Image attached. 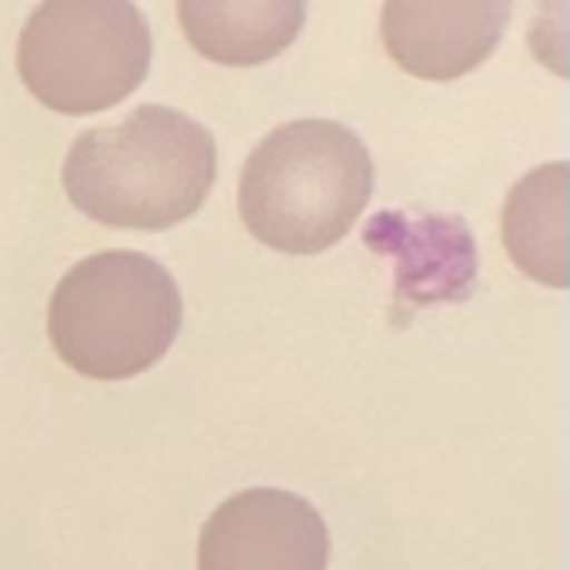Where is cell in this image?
<instances>
[{
	"mask_svg": "<svg viewBox=\"0 0 570 570\" xmlns=\"http://www.w3.org/2000/svg\"><path fill=\"white\" fill-rule=\"evenodd\" d=\"M331 531L301 494L250 488L204 524L197 570H327Z\"/></svg>",
	"mask_w": 570,
	"mask_h": 570,
	"instance_id": "5b68a950",
	"label": "cell"
},
{
	"mask_svg": "<svg viewBox=\"0 0 570 570\" xmlns=\"http://www.w3.org/2000/svg\"><path fill=\"white\" fill-rule=\"evenodd\" d=\"M374 194L367 144L337 120L271 130L240 170L244 227L281 254H321L344 240Z\"/></svg>",
	"mask_w": 570,
	"mask_h": 570,
	"instance_id": "7a4b0ae2",
	"label": "cell"
},
{
	"mask_svg": "<svg viewBox=\"0 0 570 570\" xmlns=\"http://www.w3.org/2000/svg\"><path fill=\"white\" fill-rule=\"evenodd\" d=\"M564 214H568V167L548 164L531 170L504 204V247L511 261L548 287L568 284L564 257Z\"/></svg>",
	"mask_w": 570,
	"mask_h": 570,
	"instance_id": "9c48e42d",
	"label": "cell"
},
{
	"mask_svg": "<svg viewBox=\"0 0 570 570\" xmlns=\"http://www.w3.org/2000/svg\"><path fill=\"white\" fill-rule=\"evenodd\" d=\"M214 177V134L164 104H144L117 124L83 130L60 170L63 194L80 214L124 230L184 224L204 207Z\"/></svg>",
	"mask_w": 570,
	"mask_h": 570,
	"instance_id": "6da1fadb",
	"label": "cell"
},
{
	"mask_svg": "<svg viewBox=\"0 0 570 570\" xmlns=\"http://www.w3.org/2000/svg\"><path fill=\"white\" fill-rule=\"evenodd\" d=\"M180 27L197 53L230 67H250L287 50L304 20L301 0H184L177 7Z\"/></svg>",
	"mask_w": 570,
	"mask_h": 570,
	"instance_id": "ba28073f",
	"label": "cell"
},
{
	"mask_svg": "<svg viewBox=\"0 0 570 570\" xmlns=\"http://www.w3.org/2000/svg\"><path fill=\"white\" fill-rule=\"evenodd\" d=\"M184 324L170 271L140 250H100L73 264L50 294L47 337L90 381H127L154 367Z\"/></svg>",
	"mask_w": 570,
	"mask_h": 570,
	"instance_id": "3957f363",
	"label": "cell"
},
{
	"mask_svg": "<svg viewBox=\"0 0 570 570\" xmlns=\"http://www.w3.org/2000/svg\"><path fill=\"white\" fill-rule=\"evenodd\" d=\"M150 27L127 0L40 3L17 40L23 87L57 114H94L130 97L150 70Z\"/></svg>",
	"mask_w": 570,
	"mask_h": 570,
	"instance_id": "277c9868",
	"label": "cell"
},
{
	"mask_svg": "<svg viewBox=\"0 0 570 570\" xmlns=\"http://www.w3.org/2000/svg\"><path fill=\"white\" fill-rule=\"evenodd\" d=\"M511 10L508 0H394L381 10V37L401 70L421 80H454L494 53Z\"/></svg>",
	"mask_w": 570,
	"mask_h": 570,
	"instance_id": "8992f818",
	"label": "cell"
},
{
	"mask_svg": "<svg viewBox=\"0 0 570 570\" xmlns=\"http://www.w3.org/2000/svg\"><path fill=\"white\" fill-rule=\"evenodd\" d=\"M367 244L397 257V294L414 304L461 301L478 277V247L468 224L454 217L407 220L397 210L374 217L364 230Z\"/></svg>",
	"mask_w": 570,
	"mask_h": 570,
	"instance_id": "52a82bcc",
	"label": "cell"
}]
</instances>
